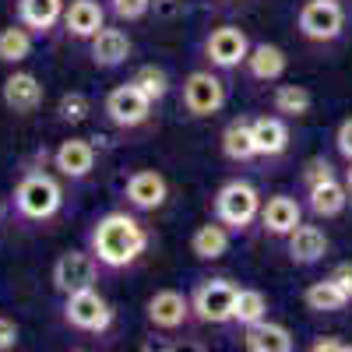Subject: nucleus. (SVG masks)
Returning <instances> with one entry per match:
<instances>
[{"label":"nucleus","instance_id":"4be33fe9","mask_svg":"<svg viewBox=\"0 0 352 352\" xmlns=\"http://www.w3.org/2000/svg\"><path fill=\"white\" fill-rule=\"evenodd\" d=\"M285 67H289V56H285L282 46L257 43V46H250V53H247V71H250V78H257V81H278V78L285 74Z\"/></svg>","mask_w":352,"mask_h":352},{"label":"nucleus","instance_id":"423d86ee","mask_svg":"<svg viewBox=\"0 0 352 352\" xmlns=\"http://www.w3.org/2000/svg\"><path fill=\"white\" fill-rule=\"evenodd\" d=\"M64 320L78 331H88V335H99L113 324V307L92 289H81V292H71L67 303H64Z\"/></svg>","mask_w":352,"mask_h":352},{"label":"nucleus","instance_id":"cd10ccee","mask_svg":"<svg viewBox=\"0 0 352 352\" xmlns=\"http://www.w3.org/2000/svg\"><path fill=\"white\" fill-rule=\"evenodd\" d=\"M268 317V296L261 289H240L236 292V307H232V320L243 328L257 324V320Z\"/></svg>","mask_w":352,"mask_h":352},{"label":"nucleus","instance_id":"20e7f679","mask_svg":"<svg viewBox=\"0 0 352 352\" xmlns=\"http://www.w3.org/2000/svg\"><path fill=\"white\" fill-rule=\"evenodd\" d=\"M236 292L240 285H232L229 278H204L190 296V310L204 324H229L232 307H236Z\"/></svg>","mask_w":352,"mask_h":352},{"label":"nucleus","instance_id":"9b49d317","mask_svg":"<svg viewBox=\"0 0 352 352\" xmlns=\"http://www.w3.org/2000/svg\"><path fill=\"white\" fill-rule=\"evenodd\" d=\"M190 314H194V310H190V300L184 296V292H176V289H159L155 296L148 300V307H144L148 324L159 328V331H176V328H184Z\"/></svg>","mask_w":352,"mask_h":352},{"label":"nucleus","instance_id":"c756f323","mask_svg":"<svg viewBox=\"0 0 352 352\" xmlns=\"http://www.w3.org/2000/svg\"><path fill=\"white\" fill-rule=\"evenodd\" d=\"M131 81H134V85H138L141 92L152 99V102H155V99H162V96L169 92V74H166L162 67H155V64L141 67V71H138V74H134Z\"/></svg>","mask_w":352,"mask_h":352},{"label":"nucleus","instance_id":"2eb2a0df","mask_svg":"<svg viewBox=\"0 0 352 352\" xmlns=\"http://www.w3.org/2000/svg\"><path fill=\"white\" fill-rule=\"evenodd\" d=\"M0 96H4V106L11 113H32L43 106V85L36 74H28V71H14L4 78V88H0Z\"/></svg>","mask_w":352,"mask_h":352},{"label":"nucleus","instance_id":"f3484780","mask_svg":"<svg viewBox=\"0 0 352 352\" xmlns=\"http://www.w3.org/2000/svg\"><path fill=\"white\" fill-rule=\"evenodd\" d=\"M102 25H106V11L99 0H71L64 8V28L74 39H92Z\"/></svg>","mask_w":352,"mask_h":352},{"label":"nucleus","instance_id":"0eeeda50","mask_svg":"<svg viewBox=\"0 0 352 352\" xmlns=\"http://www.w3.org/2000/svg\"><path fill=\"white\" fill-rule=\"evenodd\" d=\"M99 278V261L96 254H85V250H67L56 257L53 264V285L56 292H64V296H71V292H81V289H92Z\"/></svg>","mask_w":352,"mask_h":352},{"label":"nucleus","instance_id":"bb28decb","mask_svg":"<svg viewBox=\"0 0 352 352\" xmlns=\"http://www.w3.org/2000/svg\"><path fill=\"white\" fill-rule=\"evenodd\" d=\"M272 106H275L278 116H285V120H300V116L310 113L314 96L307 92L303 85H278L272 92Z\"/></svg>","mask_w":352,"mask_h":352},{"label":"nucleus","instance_id":"f257e3e1","mask_svg":"<svg viewBox=\"0 0 352 352\" xmlns=\"http://www.w3.org/2000/svg\"><path fill=\"white\" fill-rule=\"evenodd\" d=\"M88 243H92V254L99 264H106V268H127V264H134L148 250V232H144V226L134 215L109 212L92 226Z\"/></svg>","mask_w":352,"mask_h":352},{"label":"nucleus","instance_id":"a211bd4d","mask_svg":"<svg viewBox=\"0 0 352 352\" xmlns=\"http://www.w3.org/2000/svg\"><path fill=\"white\" fill-rule=\"evenodd\" d=\"M131 36L124 32V28H99V32L92 36V60L99 67H120L127 56H131Z\"/></svg>","mask_w":352,"mask_h":352},{"label":"nucleus","instance_id":"412c9836","mask_svg":"<svg viewBox=\"0 0 352 352\" xmlns=\"http://www.w3.org/2000/svg\"><path fill=\"white\" fill-rule=\"evenodd\" d=\"M254 127V144H257V155L264 159H275L289 148V127H285V116H257L250 120Z\"/></svg>","mask_w":352,"mask_h":352},{"label":"nucleus","instance_id":"c85d7f7f","mask_svg":"<svg viewBox=\"0 0 352 352\" xmlns=\"http://www.w3.org/2000/svg\"><path fill=\"white\" fill-rule=\"evenodd\" d=\"M28 53H32V36H28V28H21V25L0 28V60L4 64H21Z\"/></svg>","mask_w":352,"mask_h":352},{"label":"nucleus","instance_id":"f704fd0d","mask_svg":"<svg viewBox=\"0 0 352 352\" xmlns=\"http://www.w3.org/2000/svg\"><path fill=\"white\" fill-rule=\"evenodd\" d=\"M18 345V324L11 317H0V352H8Z\"/></svg>","mask_w":352,"mask_h":352},{"label":"nucleus","instance_id":"473e14b6","mask_svg":"<svg viewBox=\"0 0 352 352\" xmlns=\"http://www.w3.org/2000/svg\"><path fill=\"white\" fill-rule=\"evenodd\" d=\"M331 176H335L331 162L317 155V159H310V162H307V169H303V184H307V187H314V184H320V180H331Z\"/></svg>","mask_w":352,"mask_h":352},{"label":"nucleus","instance_id":"6ab92c4d","mask_svg":"<svg viewBox=\"0 0 352 352\" xmlns=\"http://www.w3.org/2000/svg\"><path fill=\"white\" fill-rule=\"evenodd\" d=\"M53 162H56V169H60L64 176L81 180V176H88L92 166H96V148L88 141H81V138H67L60 148L53 152Z\"/></svg>","mask_w":352,"mask_h":352},{"label":"nucleus","instance_id":"e433bc0d","mask_svg":"<svg viewBox=\"0 0 352 352\" xmlns=\"http://www.w3.org/2000/svg\"><path fill=\"white\" fill-rule=\"evenodd\" d=\"M331 278L349 292V300H352V261H342V264H335L331 268Z\"/></svg>","mask_w":352,"mask_h":352},{"label":"nucleus","instance_id":"4c0bfd02","mask_svg":"<svg viewBox=\"0 0 352 352\" xmlns=\"http://www.w3.org/2000/svg\"><path fill=\"white\" fill-rule=\"evenodd\" d=\"M342 184H345V190H349V197H352V162H349V169H345V180H342Z\"/></svg>","mask_w":352,"mask_h":352},{"label":"nucleus","instance_id":"f03ea898","mask_svg":"<svg viewBox=\"0 0 352 352\" xmlns=\"http://www.w3.org/2000/svg\"><path fill=\"white\" fill-rule=\"evenodd\" d=\"M14 204H18V212L25 219L46 222V219H53L56 212H60L64 190H60V184H56L50 173H28L14 187Z\"/></svg>","mask_w":352,"mask_h":352},{"label":"nucleus","instance_id":"1a4fd4ad","mask_svg":"<svg viewBox=\"0 0 352 352\" xmlns=\"http://www.w3.org/2000/svg\"><path fill=\"white\" fill-rule=\"evenodd\" d=\"M102 109H106V116L116 127H141L144 120H148V113H152V99L144 96L134 81H127V85H116L113 92L106 96Z\"/></svg>","mask_w":352,"mask_h":352},{"label":"nucleus","instance_id":"7ed1b4c3","mask_svg":"<svg viewBox=\"0 0 352 352\" xmlns=\"http://www.w3.org/2000/svg\"><path fill=\"white\" fill-rule=\"evenodd\" d=\"M215 215L226 229H247L261 215V194L247 180H229L215 194Z\"/></svg>","mask_w":352,"mask_h":352},{"label":"nucleus","instance_id":"393cba45","mask_svg":"<svg viewBox=\"0 0 352 352\" xmlns=\"http://www.w3.org/2000/svg\"><path fill=\"white\" fill-rule=\"evenodd\" d=\"M18 18L32 32H50L64 18V0H18Z\"/></svg>","mask_w":352,"mask_h":352},{"label":"nucleus","instance_id":"aec40b11","mask_svg":"<svg viewBox=\"0 0 352 352\" xmlns=\"http://www.w3.org/2000/svg\"><path fill=\"white\" fill-rule=\"evenodd\" d=\"M243 345L250 352H289L296 342H292V331L285 324H272V320L264 317L243 331Z\"/></svg>","mask_w":352,"mask_h":352},{"label":"nucleus","instance_id":"c9c22d12","mask_svg":"<svg viewBox=\"0 0 352 352\" xmlns=\"http://www.w3.org/2000/svg\"><path fill=\"white\" fill-rule=\"evenodd\" d=\"M310 349H314V352H324V349H338V352H349V349H352V342H338V335H317V338L310 342Z\"/></svg>","mask_w":352,"mask_h":352},{"label":"nucleus","instance_id":"39448f33","mask_svg":"<svg viewBox=\"0 0 352 352\" xmlns=\"http://www.w3.org/2000/svg\"><path fill=\"white\" fill-rule=\"evenodd\" d=\"M300 36L310 43H335L345 28V8L342 0H307L300 8Z\"/></svg>","mask_w":352,"mask_h":352},{"label":"nucleus","instance_id":"b1692460","mask_svg":"<svg viewBox=\"0 0 352 352\" xmlns=\"http://www.w3.org/2000/svg\"><path fill=\"white\" fill-rule=\"evenodd\" d=\"M222 155L229 162H250L257 159V144H254V127L250 120H229L222 131Z\"/></svg>","mask_w":352,"mask_h":352},{"label":"nucleus","instance_id":"dca6fc26","mask_svg":"<svg viewBox=\"0 0 352 352\" xmlns=\"http://www.w3.org/2000/svg\"><path fill=\"white\" fill-rule=\"evenodd\" d=\"M349 201H352V197H349V190H345V184L338 180V176L307 187V208H310L317 219H338V215L345 212Z\"/></svg>","mask_w":352,"mask_h":352},{"label":"nucleus","instance_id":"7c9ffc66","mask_svg":"<svg viewBox=\"0 0 352 352\" xmlns=\"http://www.w3.org/2000/svg\"><path fill=\"white\" fill-rule=\"evenodd\" d=\"M56 113H60V120L64 124H81L88 113H92V102H88L85 92H67L60 99V106H56Z\"/></svg>","mask_w":352,"mask_h":352},{"label":"nucleus","instance_id":"9d476101","mask_svg":"<svg viewBox=\"0 0 352 352\" xmlns=\"http://www.w3.org/2000/svg\"><path fill=\"white\" fill-rule=\"evenodd\" d=\"M184 106L190 116H212L226 106V85L212 71H194L184 81Z\"/></svg>","mask_w":352,"mask_h":352},{"label":"nucleus","instance_id":"f8f14e48","mask_svg":"<svg viewBox=\"0 0 352 352\" xmlns=\"http://www.w3.org/2000/svg\"><path fill=\"white\" fill-rule=\"evenodd\" d=\"M124 194H127V201L134 204L138 212H155L169 197V184H166V176L155 173V169H138V173L127 176Z\"/></svg>","mask_w":352,"mask_h":352},{"label":"nucleus","instance_id":"6e6552de","mask_svg":"<svg viewBox=\"0 0 352 352\" xmlns=\"http://www.w3.org/2000/svg\"><path fill=\"white\" fill-rule=\"evenodd\" d=\"M247 53H250V39L240 25H219L204 39V56L212 60V67H222V71L247 64Z\"/></svg>","mask_w":352,"mask_h":352},{"label":"nucleus","instance_id":"ddd939ff","mask_svg":"<svg viewBox=\"0 0 352 352\" xmlns=\"http://www.w3.org/2000/svg\"><path fill=\"white\" fill-rule=\"evenodd\" d=\"M261 226L264 232H272V236H289L292 229L303 222V204L289 194H275L268 201H261Z\"/></svg>","mask_w":352,"mask_h":352},{"label":"nucleus","instance_id":"4468645a","mask_svg":"<svg viewBox=\"0 0 352 352\" xmlns=\"http://www.w3.org/2000/svg\"><path fill=\"white\" fill-rule=\"evenodd\" d=\"M285 250H289V261L292 264H317V261H324L328 250H331V240H328V232L320 229V226H296L285 236Z\"/></svg>","mask_w":352,"mask_h":352},{"label":"nucleus","instance_id":"72a5a7b5","mask_svg":"<svg viewBox=\"0 0 352 352\" xmlns=\"http://www.w3.org/2000/svg\"><path fill=\"white\" fill-rule=\"evenodd\" d=\"M335 148H338V155H342L345 162H352V116H345V120L338 124V131H335Z\"/></svg>","mask_w":352,"mask_h":352},{"label":"nucleus","instance_id":"a878e982","mask_svg":"<svg viewBox=\"0 0 352 352\" xmlns=\"http://www.w3.org/2000/svg\"><path fill=\"white\" fill-rule=\"evenodd\" d=\"M229 250V232L222 222H204L194 229L190 236V254L201 257V261H219L222 254Z\"/></svg>","mask_w":352,"mask_h":352},{"label":"nucleus","instance_id":"2f4dec72","mask_svg":"<svg viewBox=\"0 0 352 352\" xmlns=\"http://www.w3.org/2000/svg\"><path fill=\"white\" fill-rule=\"evenodd\" d=\"M109 8H113V14L120 21H138V18L148 14L152 0H109Z\"/></svg>","mask_w":352,"mask_h":352},{"label":"nucleus","instance_id":"5701e85b","mask_svg":"<svg viewBox=\"0 0 352 352\" xmlns=\"http://www.w3.org/2000/svg\"><path fill=\"white\" fill-rule=\"evenodd\" d=\"M303 303H307V310H314V314H338V310H345L352 300H349V292L328 275V278L307 285Z\"/></svg>","mask_w":352,"mask_h":352}]
</instances>
